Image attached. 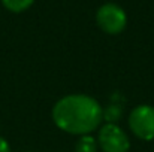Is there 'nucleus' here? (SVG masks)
<instances>
[{
  "mask_svg": "<svg viewBox=\"0 0 154 152\" xmlns=\"http://www.w3.org/2000/svg\"><path fill=\"white\" fill-rule=\"evenodd\" d=\"M52 121L64 133L73 136L91 134L102 124L100 103L87 94H69L52 107Z\"/></svg>",
  "mask_w": 154,
  "mask_h": 152,
  "instance_id": "nucleus-1",
  "label": "nucleus"
},
{
  "mask_svg": "<svg viewBox=\"0 0 154 152\" xmlns=\"http://www.w3.org/2000/svg\"><path fill=\"white\" fill-rule=\"evenodd\" d=\"M96 22L106 34H120L127 25L126 10L117 3H105L96 12Z\"/></svg>",
  "mask_w": 154,
  "mask_h": 152,
  "instance_id": "nucleus-2",
  "label": "nucleus"
},
{
  "mask_svg": "<svg viewBox=\"0 0 154 152\" xmlns=\"http://www.w3.org/2000/svg\"><path fill=\"white\" fill-rule=\"evenodd\" d=\"M129 128L141 140H154V106L139 104L129 115Z\"/></svg>",
  "mask_w": 154,
  "mask_h": 152,
  "instance_id": "nucleus-3",
  "label": "nucleus"
},
{
  "mask_svg": "<svg viewBox=\"0 0 154 152\" xmlns=\"http://www.w3.org/2000/svg\"><path fill=\"white\" fill-rule=\"evenodd\" d=\"M96 140L102 152H129L130 149L129 136L117 124L100 125Z\"/></svg>",
  "mask_w": 154,
  "mask_h": 152,
  "instance_id": "nucleus-4",
  "label": "nucleus"
},
{
  "mask_svg": "<svg viewBox=\"0 0 154 152\" xmlns=\"http://www.w3.org/2000/svg\"><path fill=\"white\" fill-rule=\"evenodd\" d=\"M102 118L106 124H117L123 118V106L120 103H109L102 107Z\"/></svg>",
  "mask_w": 154,
  "mask_h": 152,
  "instance_id": "nucleus-5",
  "label": "nucleus"
},
{
  "mask_svg": "<svg viewBox=\"0 0 154 152\" xmlns=\"http://www.w3.org/2000/svg\"><path fill=\"white\" fill-rule=\"evenodd\" d=\"M97 149H99L97 140L91 134L79 136V139L75 145V152H97Z\"/></svg>",
  "mask_w": 154,
  "mask_h": 152,
  "instance_id": "nucleus-6",
  "label": "nucleus"
},
{
  "mask_svg": "<svg viewBox=\"0 0 154 152\" xmlns=\"http://www.w3.org/2000/svg\"><path fill=\"white\" fill-rule=\"evenodd\" d=\"M2 3L8 10L14 13H20V12L27 10L35 3V0H2Z\"/></svg>",
  "mask_w": 154,
  "mask_h": 152,
  "instance_id": "nucleus-7",
  "label": "nucleus"
},
{
  "mask_svg": "<svg viewBox=\"0 0 154 152\" xmlns=\"http://www.w3.org/2000/svg\"><path fill=\"white\" fill-rule=\"evenodd\" d=\"M0 152H11V146H9L8 140L3 139L2 136H0Z\"/></svg>",
  "mask_w": 154,
  "mask_h": 152,
  "instance_id": "nucleus-8",
  "label": "nucleus"
},
{
  "mask_svg": "<svg viewBox=\"0 0 154 152\" xmlns=\"http://www.w3.org/2000/svg\"><path fill=\"white\" fill-rule=\"evenodd\" d=\"M27 152H30V151H27Z\"/></svg>",
  "mask_w": 154,
  "mask_h": 152,
  "instance_id": "nucleus-9",
  "label": "nucleus"
}]
</instances>
